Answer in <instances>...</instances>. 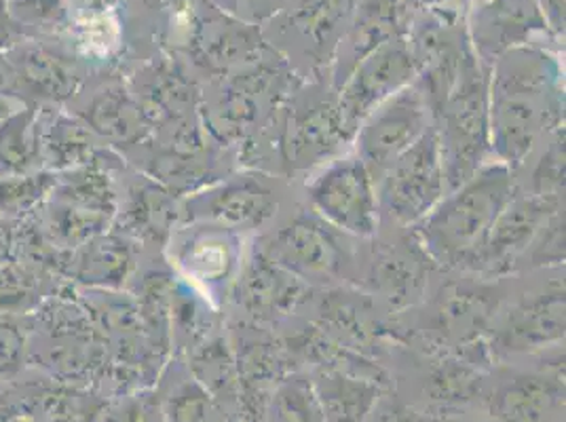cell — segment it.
<instances>
[{
  "label": "cell",
  "instance_id": "1",
  "mask_svg": "<svg viewBox=\"0 0 566 422\" xmlns=\"http://www.w3.org/2000/svg\"><path fill=\"white\" fill-rule=\"evenodd\" d=\"M556 62L535 49L496 57L489 83V141L499 163L518 165L560 117Z\"/></svg>",
  "mask_w": 566,
  "mask_h": 422
},
{
  "label": "cell",
  "instance_id": "2",
  "mask_svg": "<svg viewBox=\"0 0 566 422\" xmlns=\"http://www.w3.org/2000/svg\"><path fill=\"white\" fill-rule=\"evenodd\" d=\"M512 197L514 176L507 165L480 167L415 224L419 247L440 264L478 268L491 229Z\"/></svg>",
  "mask_w": 566,
  "mask_h": 422
},
{
  "label": "cell",
  "instance_id": "3",
  "mask_svg": "<svg viewBox=\"0 0 566 422\" xmlns=\"http://www.w3.org/2000/svg\"><path fill=\"white\" fill-rule=\"evenodd\" d=\"M438 141L447 192L461 187L482 167L489 141V81L465 53L459 76L438 106Z\"/></svg>",
  "mask_w": 566,
  "mask_h": 422
},
{
  "label": "cell",
  "instance_id": "4",
  "mask_svg": "<svg viewBox=\"0 0 566 422\" xmlns=\"http://www.w3.org/2000/svg\"><path fill=\"white\" fill-rule=\"evenodd\" d=\"M380 203L401 226L419 224L444 199L447 180L436 127H429L382 176Z\"/></svg>",
  "mask_w": 566,
  "mask_h": 422
},
{
  "label": "cell",
  "instance_id": "5",
  "mask_svg": "<svg viewBox=\"0 0 566 422\" xmlns=\"http://www.w3.org/2000/svg\"><path fill=\"white\" fill-rule=\"evenodd\" d=\"M429 104L417 87H403L377 106L355 131L357 159L366 165L375 184L389 167L429 129Z\"/></svg>",
  "mask_w": 566,
  "mask_h": 422
},
{
  "label": "cell",
  "instance_id": "6",
  "mask_svg": "<svg viewBox=\"0 0 566 422\" xmlns=\"http://www.w3.org/2000/svg\"><path fill=\"white\" fill-rule=\"evenodd\" d=\"M315 213L343 233L373 236L378 226L377 184L357 157L328 165L307 188Z\"/></svg>",
  "mask_w": 566,
  "mask_h": 422
},
{
  "label": "cell",
  "instance_id": "7",
  "mask_svg": "<svg viewBox=\"0 0 566 422\" xmlns=\"http://www.w3.org/2000/svg\"><path fill=\"white\" fill-rule=\"evenodd\" d=\"M417 62L410 45L403 41H387L355 64L336 102L347 138H354L361 120L387 97L408 87L417 76Z\"/></svg>",
  "mask_w": 566,
  "mask_h": 422
},
{
  "label": "cell",
  "instance_id": "8",
  "mask_svg": "<svg viewBox=\"0 0 566 422\" xmlns=\"http://www.w3.org/2000/svg\"><path fill=\"white\" fill-rule=\"evenodd\" d=\"M260 256L301 282H331L343 266L336 239L311 218H296L277 233L266 236Z\"/></svg>",
  "mask_w": 566,
  "mask_h": 422
},
{
  "label": "cell",
  "instance_id": "9",
  "mask_svg": "<svg viewBox=\"0 0 566 422\" xmlns=\"http://www.w3.org/2000/svg\"><path fill=\"white\" fill-rule=\"evenodd\" d=\"M558 210L560 194H514L491 229L478 268L491 273L512 271L524 260L547 220Z\"/></svg>",
  "mask_w": 566,
  "mask_h": 422
},
{
  "label": "cell",
  "instance_id": "10",
  "mask_svg": "<svg viewBox=\"0 0 566 422\" xmlns=\"http://www.w3.org/2000/svg\"><path fill=\"white\" fill-rule=\"evenodd\" d=\"M277 210L273 190L256 178H237L210 188L189 201V218L229 231L259 229Z\"/></svg>",
  "mask_w": 566,
  "mask_h": 422
},
{
  "label": "cell",
  "instance_id": "11",
  "mask_svg": "<svg viewBox=\"0 0 566 422\" xmlns=\"http://www.w3.org/2000/svg\"><path fill=\"white\" fill-rule=\"evenodd\" d=\"M176 262L190 282L206 289L231 282L239 264V241L235 231L197 224L176 239Z\"/></svg>",
  "mask_w": 566,
  "mask_h": 422
},
{
  "label": "cell",
  "instance_id": "12",
  "mask_svg": "<svg viewBox=\"0 0 566 422\" xmlns=\"http://www.w3.org/2000/svg\"><path fill=\"white\" fill-rule=\"evenodd\" d=\"M545 28L537 0H489L475 15V45L484 60L518 49Z\"/></svg>",
  "mask_w": 566,
  "mask_h": 422
},
{
  "label": "cell",
  "instance_id": "13",
  "mask_svg": "<svg viewBox=\"0 0 566 422\" xmlns=\"http://www.w3.org/2000/svg\"><path fill=\"white\" fill-rule=\"evenodd\" d=\"M307 296V287L269 260H254L239 279V303L259 319L287 315Z\"/></svg>",
  "mask_w": 566,
  "mask_h": 422
},
{
  "label": "cell",
  "instance_id": "14",
  "mask_svg": "<svg viewBox=\"0 0 566 422\" xmlns=\"http://www.w3.org/2000/svg\"><path fill=\"white\" fill-rule=\"evenodd\" d=\"M345 140L349 138L343 129L338 106L322 102L303 113L292 115L285 136V150L290 163L308 167L319 163Z\"/></svg>",
  "mask_w": 566,
  "mask_h": 422
},
{
  "label": "cell",
  "instance_id": "15",
  "mask_svg": "<svg viewBox=\"0 0 566 422\" xmlns=\"http://www.w3.org/2000/svg\"><path fill=\"white\" fill-rule=\"evenodd\" d=\"M565 336V292L556 289L514 308L503 329L510 349H539Z\"/></svg>",
  "mask_w": 566,
  "mask_h": 422
},
{
  "label": "cell",
  "instance_id": "16",
  "mask_svg": "<svg viewBox=\"0 0 566 422\" xmlns=\"http://www.w3.org/2000/svg\"><path fill=\"white\" fill-rule=\"evenodd\" d=\"M324 422H366L377 408V384L368 378L328 370L313 384Z\"/></svg>",
  "mask_w": 566,
  "mask_h": 422
},
{
  "label": "cell",
  "instance_id": "17",
  "mask_svg": "<svg viewBox=\"0 0 566 422\" xmlns=\"http://www.w3.org/2000/svg\"><path fill=\"white\" fill-rule=\"evenodd\" d=\"M563 401V387L542 376H522L493 395V416L501 422H549Z\"/></svg>",
  "mask_w": 566,
  "mask_h": 422
},
{
  "label": "cell",
  "instance_id": "18",
  "mask_svg": "<svg viewBox=\"0 0 566 422\" xmlns=\"http://www.w3.org/2000/svg\"><path fill=\"white\" fill-rule=\"evenodd\" d=\"M41 157L39 120L34 110H15L0 120V178L28 176Z\"/></svg>",
  "mask_w": 566,
  "mask_h": 422
},
{
  "label": "cell",
  "instance_id": "19",
  "mask_svg": "<svg viewBox=\"0 0 566 422\" xmlns=\"http://www.w3.org/2000/svg\"><path fill=\"white\" fill-rule=\"evenodd\" d=\"M398 0H359L357 22L352 34V55L355 64L368 53L396 39ZM354 64V68H355Z\"/></svg>",
  "mask_w": 566,
  "mask_h": 422
},
{
  "label": "cell",
  "instance_id": "20",
  "mask_svg": "<svg viewBox=\"0 0 566 422\" xmlns=\"http://www.w3.org/2000/svg\"><path fill=\"white\" fill-rule=\"evenodd\" d=\"M123 94L125 92L120 89H113L99 95L92 106L90 120L94 129L106 138L120 141L138 140L144 134L140 108Z\"/></svg>",
  "mask_w": 566,
  "mask_h": 422
},
{
  "label": "cell",
  "instance_id": "21",
  "mask_svg": "<svg viewBox=\"0 0 566 422\" xmlns=\"http://www.w3.org/2000/svg\"><path fill=\"white\" fill-rule=\"evenodd\" d=\"M197 382L212 395L220 399H239L241 395V378L231 352L222 347V342H210L195 355L192 361Z\"/></svg>",
  "mask_w": 566,
  "mask_h": 422
},
{
  "label": "cell",
  "instance_id": "22",
  "mask_svg": "<svg viewBox=\"0 0 566 422\" xmlns=\"http://www.w3.org/2000/svg\"><path fill=\"white\" fill-rule=\"evenodd\" d=\"M18 78L25 81L36 94L49 97H66L74 89L71 71L43 49H30L20 55V64L13 66Z\"/></svg>",
  "mask_w": 566,
  "mask_h": 422
},
{
  "label": "cell",
  "instance_id": "23",
  "mask_svg": "<svg viewBox=\"0 0 566 422\" xmlns=\"http://www.w3.org/2000/svg\"><path fill=\"white\" fill-rule=\"evenodd\" d=\"M264 414L269 422H324L313 384L301 378L280 382Z\"/></svg>",
  "mask_w": 566,
  "mask_h": 422
},
{
  "label": "cell",
  "instance_id": "24",
  "mask_svg": "<svg viewBox=\"0 0 566 422\" xmlns=\"http://www.w3.org/2000/svg\"><path fill=\"white\" fill-rule=\"evenodd\" d=\"M34 403L43 412L45 422H97L106 408L104 401L74 387L48 389L36 395Z\"/></svg>",
  "mask_w": 566,
  "mask_h": 422
},
{
  "label": "cell",
  "instance_id": "25",
  "mask_svg": "<svg viewBox=\"0 0 566 422\" xmlns=\"http://www.w3.org/2000/svg\"><path fill=\"white\" fill-rule=\"evenodd\" d=\"M129 268V252L117 239H102L87 243V252L81 259V282L97 285H118Z\"/></svg>",
  "mask_w": 566,
  "mask_h": 422
},
{
  "label": "cell",
  "instance_id": "26",
  "mask_svg": "<svg viewBox=\"0 0 566 422\" xmlns=\"http://www.w3.org/2000/svg\"><path fill=\"white\" fill-rule=\"evenodd\" d=\"M164 412L167 422H235L199 382H185L171 391Z\"/></svg>",
  "mask_w": 566,
  "mask_h": 422
},
{
  "label": "cell",
  "instance_id": "27",
  "mask_svg": "<svg viewBox=\"0 0 566 422\" xmlns=\"http://www.w3.org/2000/svg\"><path fill=\"white\" fill-rule=\"evenodd\" d=\"M378 285L385 294L394 298H410L423 282L421 264L410 259L408 254H387L378 264Z\"/></svg>",
  "mask_w": 566,
  "mask_h": 422
},
{
  "label": "cell",
  "instance_id": "28",
  "mask_svg": "<svg viewBox=\"0 0 566 422\" xmlns=\"http://www.w3.org/2000/svg\"><path fill=\"white\" fill-rule=\"evenodd\" d=\"M53 184L55 180L49 173L0 178V213H22L34 208Z\"/></svg>",
  "mask_w": 566,
  "mask_h": 422
},
{
  "label": "cell",
  "instance_id": "29",
  "mask_svg": "<svg viewBox=\"0 0 566 422\" xmlns=\"http://www.w3.org/2000/svg\"><path fill=\"white\" fill-rule=\"evenodd\" d=\"M480 387V374L457 361L444 363L431 378V395L438 401H468Z\"/></svg>",
  "mask_w": 566,
  "mask_h": 422
},
{
  "label": "cell",
  "instance_id": "30",
  "mask_svg": "<svg viewBox=\"0 0 566 422\" xmlns=\"http://www.w3.org/2000/svg\"><path fill=\"white\" fill-rule=\"evenodd\" d=\"M475 292H454L442 308V321L449 331H459L461 336H472L489 317L486 303Z\"/></svg>",
  "mask_w": 566,
  "mask_h": 422
},
{
  "label": "cell",
  "instance_id": "31",
  "mask_svg": "<svg viewBox=\"0 0 566 422\" xmlns=\"http://www.w3.org/2000/svg\"><path fill=\"white\" fill-rule=\"evenodd\" d=\"M97 422H167L164 403L150 393L125 398L113 408H104Z\"/></svg>",
  "mask_w": 566,
  "mask_h": 422
},
{
  "label": "cell",
  "instance_id": "32",
  "mask_svg": "<svg viewBox=\"0 0 566 422\" xmlns=\"http://www.w3.org/2000/svg\"><path fill=\"white\" fill-rule=\"evenodd\" d=\"M9 13L24 24L53 28L66 20V4L64 0H11Z\"/></svg>",
  "mask_w": 566,
  "mask_h": 422
},
{
  "label": "cell",
  "instance_id": "33",
  "mask_svg": "<svg viewBox=\"0 0 566 422\" xmlns=\"http://www.w3.org/2000/svg\"><path fill=\"white\" fill-rule=\"evenodd\" d=\"M49 148L57 159V165L76 163L81 157L90 155V134L81 125L60 123L57 127H53Z\"/></svg>",
  "mask_w": 566,
  "mask_h": 422
},
{
  "label": "cell",
  "instance_id": "34",
  "mask_svg": "<svg viewBox=\"0 0 566 422\" xmlns=\"http://www.w3.org/2000/svg\"><path fill=\"white\" fill-rule=\"evenodd\" d=\"M34 294L32 277L20 268H0V308H24Z\"/></svg>",
  "mask_w": 566,
  "mask_h": 422
},
{
  "label": "cell",
  "instance_id": "35",
  "mask_svg": "<svg viewBox=\"0 0 566 422\" xmlns=\"http://www.w3.org/2000/svg\"><path fill=\"white\" fill-rule=\"evenodd\" d=\"M24 334L0 321V378L18 374L24 366Z\"/></svg>",
  "mask_w": 566,
  "mask_h": 422
},
{
  "label": "cell",
  "instance_id": "36",
  "mask_svg": "<svg viewBox=\"0 0 566 422\" xmlns=\"http://www.w3.org/2000/svg\"><path fill=\"white\" fill-rule=\"evenodd\" d=\"M373 416V422H424L419 414L401 408V405H382Z\"/></svg>",
  "mask_w": 566,
  "mask_h": 422
},
{
  "label": "cell",
  "instance_id": "37",
  "mask_svg": "<svg viewBox=\"0 0 566 422\" xmlns=\"http://www.w3.org/2000/svg\"><path fill=\"white\" fill-rule=\"evenodd\" d=\"M25 408L30 410V405H28V398L13 399L11 395H0V422H13L15 419H20V416H25L22 414Z\"/></svg>",
  "mask_w": 566,
  "mask_h": 422
},
{
  "label": "cell",
  "instance_id": "38",
  "mask_svg": "<svg viewBox=\"0 0 566 422\" xmlns=\"http://www.w3.org/2000/svg\"><path fill=\"white\" fill-rule=\"evenodd\" d=\"M9 243H11L9 226H0V260L4 259V254L9 250Z\"/></svg>",
  "mask_w": 566,
  "mask_h": 422
},
{
  "label": "cell",
  "instance_id": "39",
  "mask_svg": "<svg viewBox=\"0 0 566 422\" xmlns=\"http://www.w3.org/2000/svg\"><path fill=\"white\" fill-rule=\"evenodd\" d=\"M406 2L412 4V7L423 9V7H433V4H438V2H442V0H406Z\"/></svg>",
  "mask_w": 566,
  "mask_h": 422
},
{
  "label": "cell",
  "instance_id": "40",
  "mask_svg": "<svg viewBox=\"0 0 566 422\" xmlns=\"http://www.w3.org/2000/svg\"><path fill=\"white\" fill-rule=\"evenodd\" d=\"M13 422H36L34 419H28V416H20V419H15Z\"/></svg>",
  "mask_w": 566,
  "mask_h": 422
},
{
  "label": "cell",
  "instance_id": "41",
  "mask_svg": "<svg viewBox=\"0 0 566 422\" xmlns=\"http://www.w3.org/2000/svg\"><path fill=\"white\" fill-rule=\"evenodd\" d=\"M269 2H277V0H259V7H264V4H269Z\"/></svg>",
  "mask_w": 566,
  "mask_h": 422
},
{
  "label": "cell",
  "instance_id": "42",
  "mask_svg": "<svg viewBox=\"0 0 566 422\" xmlns=\"http://www.w3.org/2000/svg\"><path fill=\"white\" fill-rule=\"evenodd\" d=\"M97 2H108V0H97Z\"/></svg>",
  "mask_w": 566,
  "mask_h": 422
},
{
  "label": "cell",
  "instance_id": "43",
  "mask_svg": "<svg viewBox=\"0 0 566 422\" xmlns=\"http://www.w3.org/2000/svg\"><path fill=\"white\" fill-rule=\"evenodd\" d=\"M484 422H501V421H496V419H495V421H484Z\"/></svg>",
  "mask_w": 566,
  "mask_h": 422
}]
</instances>
